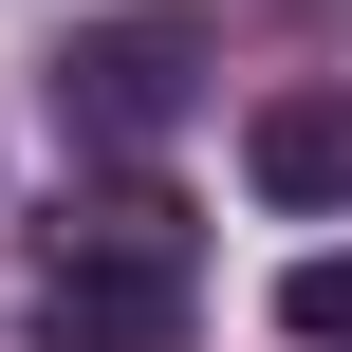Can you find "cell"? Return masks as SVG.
<instances>
[{
    "instance_id": "7a4b0ae2",
    "label": "cell",
    "mask_w": 352,
    "mask_h": 352,
    "mask_svg": "<svg viewBox=\"0 0 352 352\" xmlns=\"http://www.w3.org/2000/svg\"><path fill=\"white\" fill-rule=\"evenodd\" d=\"M186 93H204V37H186V19H93V37L56 56V130H74V148H167Z\"/></svg>"
},
{
    "instance_id": "3957f363",
    "label": "cell",
    "mask_w": 352,
    "mask_h": 352,
    "mask_svg": "<svg viewBox=\"0 0 352 352\" xmlns=\"http://www.w3.org/2000/svg\"><path fill=\"white\" fill-rule=\"evenodd\" d=\"M241 186L297 204V223H334L352 204V93H260L241 111Z\"/></svg>"
},
{
    "instance_id": "277c9868",
    "label": "cell",
    "mask_w": 352,
    "mask_h": 352,
    "mask_svg": "<svg viewBox=\"0 0 352 352\" xmlns=\"http://www.w3.org/2000/svg\"><path fill=\"white\" fill-rule=\"evenodd\" d=\"M278 334H316V352H352V241H316V260L278 278Z\"/></svg>"
},
{
    "instance_id": "6da1fadb",
    "label": "cell",
    "mask_w": 352,
    "mask_h": 352,
    "mask_svg": "<svg viewBox=\"0 0 352 352\" xmlns=\"http://www.w3.org/2000/svg\"><path fill=\"white\" fill-rule=\"evenodd\" d=\"M186 297H204V241H186L167 186H93V204H56V297H37L56 352H186Z\"/></svg>"
}]
</instances>
